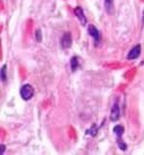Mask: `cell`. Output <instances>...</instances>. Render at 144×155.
Masks as SVG:
<instances>
[{
    "mask_svg": "<svg viewBox=\"0 0 144 155\" xmlns=\"http://www.w3.org/2000/svg\"><path fill=\"white\" fill-rule=\"evenodd\" d=\"M71 70L72 71H74V70H77V68H78V66H79V62H78V59H77L76 57H73L71 59Z\"/></svg>",
    "mask_w": 144,
    "mask_h": 155,
    "instance_id": "9",
    "label": "cell"
},
{
    "mask_svg": "<svg viewBox=\"0 0 144 155\" xmlns=\"http://www.w3.org/2000/svg\"><path fill=\"white\" fill-rule=\"evenodd\" d=\"M72 44V38L70 33L67 32V33H64L63 36H62V40H61V47L63 48V49H68V48L71 47Z\"/></svg>",
    "mask_w": 144,
    "mask_h": 155,
    "instance_id": "3",
    "label": "cell"
},
{
    "mask_svg": "<svg viewBox=\"0 0 144 155\" xmlns=\"http://www.w3.org/2000/svg\"><path fill=\"white\" fill-rule=\"evenodd\" d=\"M105 9L107 14L113 15L114 14V0H105Z\"/></svg>",
    "mask_w": 144,
    "mask_h": 155,
    "instance_id": "7",
    "label": "cell"
},
{
    "mask_svg": "<svg viewBox=\"0 0 144 155\" xmlns=\"http://www.w3.org/2000/svg\"><path fill=\"white\" fill-rule=\"evenodd\" d=\"M88 31H89V34L93 38L95 42H96V45H97V44L100 42V40H102V34H100L99 30H98L95 25H89Z\"/></svg>",
    "mask_w": 144,
    "mask_h": 155,
    "instance_id": "2",
    "label": "cell"
},
{
    "mask_svg": "<svg viewBox=\"0 0 144 155\" xmlns=\"http://www.w3.org/2000/svg\"><path fill=\"white\" fill-rule=\"evenodd\" d=\"M0 148H1V154H4V153H5V148H6V147H5L4 144H2L1 146H0Z\"/></svg>",
    "mask_w": 144,
    "mask_h": 155,
    "instance_id": "14",
    "label": "cell"
},
{
    "mask_svg": "<svg viewBox=\"0 0 144 155\" xmlns=\"http://www.w3.org/2000/svg\"><path fill=\"white\" fill-rule=\"evenodd\" d=\"M117 144H118L119 148H121L122 151H126L127 150V145L122 140V139H118V140H117Z\"/></svg>",
    "mask_w": 144,
    "mask_h": 155,
    "instance_id": "11",
    "label": "cell"
},
{
    "mask_svg": "<svg viewBox=\"0 0 144 155\" xmlns=\"http://www.w3.org/2000/svg\"><path fill=\"white\" fill-rule=\"evenodd\" d=\"M88 133H89L90 135H92V136H96V134H97V127H96L95 125H92L91 129L88 130Z\"/></svg>",
    "mask_w": 144,
    "mask_h": 155,
    "instance_id": "13",
    "label": "cell"
},
{
    "mask_svg": "<svg viewBox=\"0 0 144 155\" xmlns=\"http://www.w3.org/2000/svg\"><path fill=\"white\" fill-rule=\"evenodd\" d=\"M141 54V45L140 44H136L135 47L132 49L130 53H128V56L127 58L130 59V60H133V59H136V58H139Z\"/></svg>",
    "mask_w": 144,
    "mask_h": 155,
    "instance_id": "4",
    "label": "cell"
},
{
    "mask_svg": "<svg viewBox=\"0 0 144 155\" xmlns=\"http://www.w3.org/2000/svg\"><path fill=\"white\" fill-rule=\"evenodd\" d=\"M33 95H34V88L30 86V84H25V85H23L20 88V96L23 99L25 100V101H28L33 97Z\"/></svg>",
    "mask_w": 144,
    "mask_h": 155,
    "instance_id": "1",
    "label": "cell"
},
{
    "mask_svg": "<svg viewBox=\"0 0 144 155\" xmlns=\"http://www.w3.org/2000/svg\"><path fill=\"white\" fill-rule=\"evenodd\" d=\"M35 38H36L37 42H42V32H41V30H36V32H35Z\"/></svg>",
    "mask_w": 144,
    "mask_h": 155,
    "instance_id": "12",
    "label": "cell"
},
{
    "mask_svg": "<svg viewBox=\"0 0 144 155\" xmlns=\"http://www.w3.org/2000/svg\"><path fill=\"white\" fill-rule=\"evenodd\" d=\"M119 119V107L117 103H115L111 108V113H110V120L117 121Z\"/></svg>",
    "mask_w": 144,
    "mask_h": 155,
    "instance_id": "5",
    "label": "cell"
},
{
    "mask_svg": "<svg viewBox=\"0 0 144 155\" xmlns=\"http://www.w3.org/2000/svg\"><path fill=\"white\" fill-rule=\"evenodd\" d=\"M74 14H76V16L79 18V21L81 22L82 25H86V23H87V19H86V16L83 15V10L80 8V7H77L74 9Z\"/></svg>",
    "mask_w": 144,
    "mask_h": 155,
    "instance_id": "6",
    "label": "cell"
},
{
    "mask_svg": "<svg viewBox=\"0 0 144 155\" xmlns=\"http://www.w3.org/2000/svg\"><path fill=\"white\" fill-rule=\"evenodd\" d=\"M6 70H7V66L4 65L2 68H1V81L2 82H6V78H7V75H6Z\"/></svg>",
    "mask_w": 144,
    "mask_h": 155,
    "instance_id": "10",
    "label": "cell"
},
{
    "mask_svg": "<svg viewBox=\"0 0 144 155\" xmlns=\"http://www.w3.org/2000/svg\"><path fill=\"white\" fill-rule=\"evenodd\" d=\"M114 131H115V134H116V135L118 136V137H121V136L123 135V133H124V127H123V126L117 125L114 128Z\"/></svg>",
    "mask_w": 144,
    "mask_h": 155,
    "instance_id": "8",
    "label": "cell"
},
{
    "mask_svg": "<svg viewBox=\"0 0 144 155\" xmlns=\"http://www.w3.org/2000/svg\"><path fill=\"white\" fill-rule=\"evenodd\" d=\"M143 24H144V12H143Z\"/></svg>",
    "mask_w": 144,
    "mask_h": 155,
    "instance_id": "15",
    "label": "cell"
}]
</instances>
